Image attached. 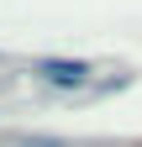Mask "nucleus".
<instances>
[{
	"mask_svg": "<svg viewBox=\"0 0 142 147\" xmlns=\"http://www.w3.org/2000/svg\"><path fill=\"white\" fill-rule=\"evenodd\" d=\"M26 147H63V142H26Z\"/></svg>",
	"mask_w": 142,
	"mask_h": 147,
	"instance_id": "2",
	"label": "nucleus"
},
{
	"mask_svg": "<svg viewBox=\"0 0 142 147\" xmlns=\"http://www.w3.org/2000/svg\"><path fill=\"white\" fill-rule=\"evenodd\" d=\"M42 79H53V84H84L90 79V63H42Z\"/></svg>",
	"mask_w": 142,
	"mask_h": 147,
	"instance_id": "1",
	"label": "nucleus"
}]
</instances>
